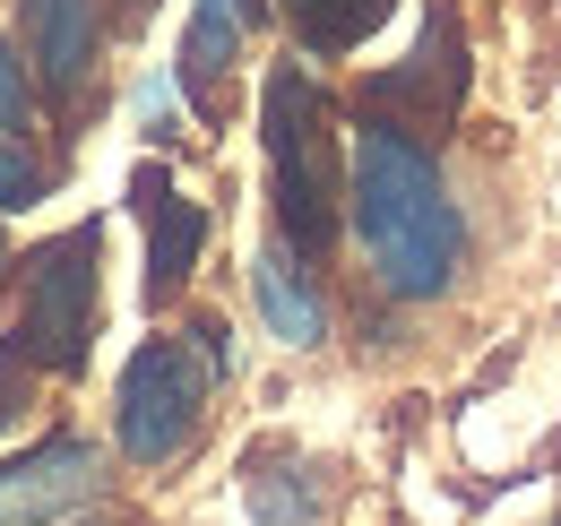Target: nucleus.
Wrapping results in <instances>:
<instances>
[{
    "instance_id": "nucleus-17",
    "label": "nucleus",
    "mask_w": 561,
    "mask_h": 526,
    "mask_svg": "<svg viewBox=\"0 0 561 526\" xmlns=\"http://www.w3.org/2000/svg\"><path fill=\"white\" fill-rule=\"evenodd\" d=\"M78 526H104V518H78Z\"/></svg>"
},
{
    "instance_id": "nucleus-8",
    "label": "nucleus",
    "mask_w": 561,
    "mask_h": 526,
    "mask_svg": "<svg viewBox=\"0 0 561 526\" xmlns=\"http://www.w3.org/2000/svg\"><path fill=\"white\" fill-rule=\"evenodd\" d=\"M251 294H260L268 336H285V345H320V336H329V302H320L311 267L294 260V242H260V260H251Z\"/></svg>"
},
{
    "instance_id": "nucleus-6",
    "label": "nucleus",
    "mask_w": 561,
    "mask_h": 526,
    "mask_svg": "<svg viewBox=\"0 0 561 526\" xmlns=\"http://www.w3.org/2000/svg\"><path fill=\"white\" fill-rule=\"evenodd\" d=\"M104 492V449L95 441H44L0 466V526H53Z\"/></svg>"
},
{
    "instance_id": "nucleus-3",
    "label": "nucleus",
    "mask_w": 561,
    "mask_h": 526,
    "mask_svg": "<svg viewBox=\"0 0 561 526\" xmlns=\"http://www.w3.org/2000/svg\"><path fill=\"white\" fill-rule=\"evenodd\" d=\"M216 389V354L199 336H156L122 363V397H113V432H122V458L164 466L191 449L199 414Z\"/></svg>"
},
{
    "instance_id": "nucleus-9",
    "label": "nucleus",
    "mask_w": 561,
    "mask_h": 526,
    "mask_svg": "<svg viewBox=\"0 0 561 526\" xmlns=\"http://www.w3.org/2000/svg\"><path fill=\"white\" fill-rule=\"evenodd\" d=\"M26 44L44 95H78L95 69V0H26Z\"/></svg>"
},
{
    "instance_id": "nucleus-13",
    "label": "nucleus",
    "mask_w": 561,
    "mask_h": 526,
    "mask_svg": "<svg viewBox=\"0 0 561 526\" xmlns=\"http://www.w3.org/2000/svg\"><path fill=\"white\" fill-rule=\"evenodd\" d=\"M44 198V164L26 156V138H0V207H35Z\"/></svg>"
},
{
    "instance_id": "nucleus-7",
    "label": "nucleus",
    "mask_w": 561,
    "mask_h": 526,
    "mask_svg": "<svg viewBox=\"0 0 561 526\" xmlns=\"http://www.w3.org/2000/svg\"><path fill=\"white\" fill-rule=\"evenodd\" d=\"M130 198H139V216H147V302H173V294L191 285L199 251H208V207L182 198L156 164L130 182Z\"/></svg>"
},
{
    "instance_id": "nucleus-10",
    "label": "nucleus",
    "mask_w": 561,
    "mask_h": 526,
    "mask_svg": "<svg viewBox=\"0 0 561 526\" xmlns=\"http://www.w3.org/2000/svg\"><path fill=\"white\" fill-rule=\"evenodd\" d=\"M389 9H398V0H285L302 53H320V61H337V53H354V44H371Z\"/></svg>"
},
{
    "instance_id": "nucleus-2",
    "label": "nucleus",
    "mask_w": 561,
    "mask_h": 526,
    "mask_svg": "<svg viewBox=\"0 0 561 526\" xmlns=\"http://www.w3.org/2000/svg\"><path fill=\"white\" fill-rule=\"evenodd\" d=\"M260 138H268V182H277V225L294 251H329L337 242V138L320 113V87L285 61L260 87Z\"/></svg>"
},
{
    "instance_id": "nucleus-12",
    "label": "nucleus",
    "mask_w": 561,
    "mask_h": 526,
    "mask_svg": "<svg viewBox=\"0 0 561 526\" xmlns=\"http://www.w3.org/2000/svg\"><path fill=\"white\" fill-rule=\"evenodd\" d=\"M242 501H251V518H268V526H311L320 518V483H311L302 458H268V474L242 483Z\"/></svg>"
},
{
    "instance_id": "nucleus-16",
    "label": "nucleus",
    "mask_w": 561,
    "mask_h": 526,
    "mask_svg": "<svg viewBox=\"0 0 561 526\" xmlns=\"http://www.w3.org/2000/svg\"><path fill=\"white\" fill-rule=\"evenodd\" d=\"M0 267H9V242H0Z\"/></svg>"
},
{
    "instance_id": "nucleus-5",
    "label": "nucleus",
    "mask_w": 561,
    "mask_h": 526,
    "mask_svg": "<svg viewBox=\"0 0 561 526\" xmlns=\"http://www.w3.org/2000/svg\"><path fill=\"white\" fill-rule=\"evenodd\" d=\"M363 95H371V122H389V130H407V138L449 130V113L467 104V35H458V18L432 9L423 18V44L398 69H380Z\"/></svg>"
},
{
    "instance_id": "nucleus-1",
    "label": "nucleus",
    "mask_w": 561,
    "mask_h": 526,
    "mask_svg": "<svg viewBox=\"0 0 561 526\" xmlns=\"http://www.w3.org/2000/svg\"><path fill=\"white\" fill-rule=\"evenodd\" d=\"M346 207H354V233H363V251L380 267V285L398 302L449 294L467 233H458V207L440 191V164H432L423 138L389 130V122H363L346 138Z\"/></svg>"
},
{
    "instance_id": "nucleus-11",
    "label": "nucleus",
    "mask_w": 561,
    "mask_h": 526,
    "mask_svg": "<svg viewBox=\"0 0 561 526\" xmlns=\"http://www.w3.org/2000/svg\"><path fill=\"white\" fill-rule=\"evenodd\" d=\"M242 26H251V18H242L233 0H199V9H191V35H182V78H191V87L225 78V69L242 61Z\"/></svg>"
},
{
    "instance_id": "nucleus-15",
    "label": "nucleus",
    "mask_w": 561,
    "mask_h": 526,
    "mask_svg": "<svg viewBox=\"0 0 561 526\" xmlns=\"http://www.w3.org/2000/svg\"><path fill=\"white\" fill-rule=\"evenodd\" d=\"M233 9H242V18H260V9H268V0H233Z\"/></svg>"
},
{
    "instance_id": "nucleus-14",
    "label": "nucleus",
    "mask_w": 561,
    "mask_h": 526,
    "mask_svg": "<svg viewBox=\"0 0 561 526\" xmlns=\"http://www.w3.org/2000/svg\"><path fill=\"white\" fill-rule=\"evenodd\" d=\"M35 130V95H26V69L18 53H0V138H26Z\"/></svg>"
},
{
    "instance_id": "nucleus-4",
    "label": "nucleus",
    "mask_w": 561,
    "mask_h": 526,
    "mask_svg": "<svg viewBox=\"0 0 561 526\" xmlns=\"http://www.w3.org/2000/svg\"><path fill=\"white\" fill-rule=\"evenodd\" d=\"M95 251H104V233H95V225H70L61 242H44V251H35L9 363L61 371V380L87 371V345H95Z\"/></svg>"
}]
</instances>
